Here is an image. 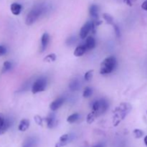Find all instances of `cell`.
Listing matches in <instances>:
<instances>
[{
    "label": "cell",
    "instance_id": "1",
    "mask_svg": "<svg viewBox=\"0 0 147 147\" xmlns=\"http://www.w3.org/2000/svg\"><path fill=\"white\" fill-rule=\"evenodd\" d=\"M45 10L46 7L43 4H37V5L34 6L26 17V24L27 25H32L33 23L35 22L40 18V16L44 14Z\"/></svg>",
    "mask_w": 147,
    "mask_h": 147
},
{
    "label": "cell",
    "instance_id": "2",
    "mask_svg": "<svg viewBox=\"0 0 147 147\" xmlns=\"http://www.w3.org/2000/svg\"><path fill=\"white\" fill-rule=\"evenodd\" d=\"M116 66V59L113 56L106 57L100 64V73L102 75H107L112 73Z\"/></svg>",
    "mask_w": 147,
    "mask_h": 147
},
{
    "label": "cell",
    "instance_id": "3",
    "mask_svg": "<svg viewBox=\"0 0 147 147\" xmlns=\"http://www.w3.org/2000/svg\"><path fill=\"white\" fill-rule=\"evenodd\" d=\"M108 108H109V103H108L107 100H106L105 99L96 100L92 104V110L97 117L104 113Z\"/></svg>",
    "mask_w": 147,
    "mask_h": 147
},
{
    "label": "cell",
    "instance_id": "4",
    "mask_svg": "<svg viewBox=\"0 0 147 147\" xmlns=\"http://www.w3.org/2000/svg\"><path fill=\"white\" fill-rule=\"evenodd\" d=\"M47 80L45 78H40L34 82L32 87V92L34 94L45 91L47 87Z\"/></svg>",
    "mask_w": 147,
    "mask_h": 147
},
{
    "label": "cell",
    "instance_id": "5",
    "mask_svg": "<svg viewBox=\"0 0 147 147\" xmlns=\"http://www.w3.org/2000/svg\"><path fill=\"white\" fill-rule=\"evenodd\" d=\"M131 109V106L129 104V103H123L119 106V107H117L116 109L115 112H116V117L119 119V122L120 120H123L126 115L130 112Z\"/></svg>",
    "mask_w": 147,
    "mask_h": 147
},
{
    "label": "cell",
    "instance_id": "6",
    "mask_svg": "<svg viewBox=\"0 0 147 147\" xmlns=\"http://www.w3.org/2000/svg\"><path fill=\"white\" fill-rule=\"evenodd\" d=\"M96 27L94 22H87L83 27H81L80 31V38L84 40L87 37L88 33L90 31L93 32V33L96 31Z\"/></svg>",
    "mask_w": 147,
    "mask_h": 147
},
{
    "label": "cell",
    "instance_id": "7",
    "mask_svg": "<svg viewBox=\"0 0 147 147\" xmlns=\"http://www.w3.org/2000/svg\"><path fill=\"white\" fill-rule=\"evenodd\" d=\"M73 135L68 134L62 135L59 139V142L56 144L55 147H63L66 146L67 144L70 143L73 140Z\"/></svg>",
    "mask_w": 147,
    "mask_h": 147
},
{
    "label": "cell",
    "instance_id": "8",
    "mask_svg": "<svg viewBox=\"0 0 147 147\" xmlns=\"http://www.w3.org/2000/svg\"><path fill=\"white\" fill-rule=\"evenodd\" d=\"M10 121L9 119H6L2 113H0V135L4 134L9 129L10 126Z\"/></svg>",
    "mask_w": 147,
    "mask_h": 147
},
{
    "label": "cell",
    "instance_id": "9",
    "mask_svg": "<svg viewBox=\"0 0 147 147\" xmlns=\"http://www.w3.org/2000/svg\"><path fill=\"white\" fill-rule=\"evenodd\" d=\"M46 123H47V126L49 129H53L55 126H56L57 125V119H56L55 115L54 113H50L48 116L45 119Z\"/></svg>",
    "mask_w": 147,
    "mask_h": 147
},
{
    "label": "cell",
    "instance_id": "10",
    "mask_svg": "<svg viewBox=\"0 0 147 147\" xmlns=\"http://www.w3.org/2000/svg\"><path fill=\"white\" fill-rule=\"evenodd\" d=\"M64 101H65V98L63 97H60L58 98L55 99V100L51 104H50V109H51L53 111H57V109H59L60 107H61L62 105L64 103Z\"/></svg>",
    "mask_w": 147,
    "mask_h": 147
},
{
    "label": "cell",
    "instance_id": "11",
    "mask_svg": "<svg viewBox=\"0 0 147 147\" xmlns=\"http://www.w3.org/2000/svg\"><path fill=\"white\" fill-rule=\"evenodd\" d=\"M49 42H50V35L48 34V33L45 32L41 37V47H40V50H41L42 53H43L46 50L49 44Z\"/></svg>",
    "mask_w": 147,
    "mask_h": 147
},
{
    "label": "cell",
    "instance_id": "12",
    "mask_svg": "<svg viewBox=\"0 0 147 147\" xmlns=\"http://www.w3.org/2000/svg\"><path fill=\"white\" fill-rule=\"evenodd\" d=\"M89 13L91 17L94 20H98L99 14V8L96 4H92L89 9Z\"/></svg>",
    "mask_w": 147,
    "mask_h": 147
},
{
    "label": "cell",
    "instance_id": "13",
    "mask_svg": "<svg viewBox=\"0 0 147 147\" xmlns=\"http://www.w3.org/2000/svg\"><path fill=\"white\" fill-rule=\"evenodd\" d=\"M37 139L35 137H29L24 141L22 147H36Z\"/></svg>",
    "mask_w": 147,
    "mask_h": 147
},
{
    "label": "cell",
    "instance_id": "14",
    "mask_svg": "<svg viewBox=\"0 0 147 147\" xmlns=\"http://www.w3.org/2000/svg\"><path fill=\"white\" fill-rule=\"evenodd\" d=\"M10 9L14 15H19L22 11V5L19 3H12L10 6Z\"/></svg>",
    "mask_w": 147,
    "mask_h": 147
},
{
    "label": "cell",
    "instance_id": "15",
    "mask_svg": "<svg viewBox=\"0 0 147 147\" xmlns=\"http://www.w3.org/2000/svg\"><path fill=\"white\" fill-rule=\"evenodd\" d=\"M30 127V121L28 119H22L18 126V130L20 131H26Z\"/></svg>",
    "mask_w": 147,
    "mask_h": 147
},
{
    "label": "cell",
    "instance_id": "16",
    "mask_svg": "<svg viewBox=\"0 0 147 147\" xmlns=\"http://www.w3.org/2000/svg\"><path fill=\"white\" fill-rule=\"evenodd\" d=\"M85 46H86L88 50H93L96 47V40L93 37H88L86 39Z\"/></svg>",
    "mask_w": 147,
    "mask_h": 147
},
{
    "label": "cell",
    "instance_id": "17",
    "mask_svg": "<svg viewBox=\"0 0 147 147\" xmlns=\"http://www.w3.org/2000/svg\"><path fill=\"white\" fill-rule=\"evenodd\" d=\"M69 88L72 91H76L80 88V83L78 79H73L69 84Z\"/></svg>",
    "mask_w": 147,
    "mask_h": 147
},
{
    "label": "cell",
    "instance_id": "18",
    "mask_svg": "<svg viewBox=\"0 0 147 147\" xmlns=\"http://www.w3.org/2000/svg\"><path fill=\"white\" fill-rule=\"evenodd\" d=\"M87 50V48H86V47L85 45L78 46L74 51V55L76 56V57H80V56H82L83 55H84Z\"/></svg>",
    "mask_w": 147,
    "mask_h": 147
},
{
    "label": "cell",
    "instance_id": "19",
    "mask_svg": "<svg viewBox=\"0 0 147 147\" xmlns=\"http://www.w3.org/2000/svg\"><path fill=\"white\" fill-rule=\"evenodd\" d=\"M80 116L78 113H73V114L70 115V116H69L68 117H67V121L70 123H75V122L77 121L80 119Z\"/></svg>",
    "mask_w": 147,
    "mask_h": 147
},
{
    "label": "cell",
    "instance_id": "20",
    "mask_svg": "<svg viewBox=\"0 0 147 147\" xmlns=\"http://www.w3.org/2000/svg\"><path fill=\"white\" fill-rule=\"evenodd\" d=\"M11 67H12V64H11V62L5 61L4 63V64H3V67L1 72H2V73H6V72L11 70Z\"/></svg>",
    "mask_w": 147,
    "mask_h": 147
},
{
    "label": "cell",
    "instance_id": "21",
    "mask_svg": "<svg viewBox=\"0 0 147 147\" xmlns=\"http://www.w3.org/2000/svg\"><path fill=\"white\" fill-rule=\"evenodd\" d=\"M57 58V56L55 53H51V54H49L46 56L44 58V61L47 62V63H50V62H54L56 60Z\"/></svg>",
    "mask_w": 147,
    "mask_h": 147
},
{
    "label": "cell",
    "instance_id": "22",
    "mask_svg": "<svg viewBox=\"0 0 147 147\" xmlns=\"http://www.w3.org/2000/svg\"><path fill=\"white\" fill-rule=\"evenodd\" d=\"M103 17L105 20L106 21V22L109 24H113V18L112 17V16H111L110 14H109L108 13H104L103 14Z\"/></svg>",
    "mask_w": 147,
    "mask_h": 147
},
{
    "label": "cell",
    "instance_id": "23",
    "mask_svg": "<svg viewBox=\"0 0 147 147\" xmlns=\"http://www.w3.org/2000/svg\"><path fill=\"white\" fill-rule=\"evenodd\" d=\"M97 117V116H96V114H95L94 113H93V111L90 112V113H89L88 115L87 116V122L88 123H89V124H91L92 123H93V121H95V119Z\"/></svg>",
    "mask_w": 147,
    "mask_h": 147
},
{
    "label": "cell",
    "instance_id": "24",
    "mask_svg": "<svg viewBox=\"0 0 147 147\" xmlns=\"http://www.w3.org/2000/svg\"><path fill=\"white\" fill-rule=\"evenodd\" d=\"M92 93H93V90H92V88H90L89 87H86V88L84 89L83 96L84 98H88L91 96Z\"/></svg>",
    "mask_w": 147,
    "mask_h": 147
},
{
    "label": "cell",
    "instance_id": "25",
    "mask_svg": "<svg viewBox=\"0 0 147 147\" xmlns=\"http://www.w3.org/2000/svg\"><path fill=\"white\" fill-rule=\"evenodd\" d=\"M133 133L136 139H140L144 135V132L141 129H134Z\"/></svg>",
    "mask_w": 147,
    "mask_h": 147
},
{
    "label": "cell",
    "instance_id": "26",
    "mask_svg": "<svg viewBox=\"0 0 147 147\" xmlns=\"http://www.w3.org/2000/svg\"><path fill=\"white\" fill-rule=\"evenodd\" d=\"M93 70H88V72H86V74L84 76V79L86 80V81H89V80H91L92 77H93Z\"/></svg>",
    "mask_w": 147,
    "mask_h": 147
},
{
    "label": "cell",
    "instance_id": "27",
    "mask_svg": "<svg viewBox=\"0 0 147 147\" xmlns=\"http://www.w3.org/2000/svg\"><path fill=\"white\" fill-rule=\"evenodd\" d=\"M34 121H35L36 123H37V125H39V126H42L43 119H42V118L41 117V116L37 115V116H34Z\"/></svg>",
    "mask_w": 147,
    "mask_h": 147
},
{
    "label": "cell",
    "instance_id": "28",
    "mask_svg": "<svg viewBox=\"0 0 147 147\" xmlns=\"http://www.w3.org/2000/svg\"><path fill=\"white\" fill-rule=\"evenodd\" d=\"M76 42V37H74V36H72V37L67 38V41H66V44H67V45H72L74 44Z\"/></svg>",
    "mask_w": 147,
    "mask_h": 147
},
{
    "label": "cell",
    "instance_id": "29",
    "mask_svg": "<svg viewBox=\"0 0 147 147\" xmlns=\"http://www.w3.org/2000/svg\"><path fill=\"white\" fill-rule=\"evenodd\" d=\"M113 29H114V31H115V33H116V35L117 37H121V30H120V28L119 27V26L116 25V24H113Z\"/></svg>",
    "mask_w": 147,
    "mask_h": 147
},
{
    "label": "cell",
    "instance_id": "30",
    "mask_svg": "<svg viewBox=\"0 0 147 147\" xmlns=\"http://www.w3.org/2000/svg\"><path fill=\"white\" fill-rule=\"evenodd\" d=\"M7 53V49L4 46L0 45V56L4 55V54H6Z\"/></svg>",
    "mask_w": 147,
    "mask_h": 147
},
{
    "label": "cell",
    "instance_id": "31",
    "mask_svg": "<svg viewBox=\"0 0 147 147\" xmlns=\"http://www.w3.org/2000/svg\"><path fill=\"white\" fill-rule=\"evenodd\" d=\"M142 8L144 10H146V11H147V0L144 1L143 4H142Z\"/></svg>",
    "mask_w": 147,
    "mask_h": 147
},
{
    "label": "cell",
    "instance_id": "32",
    "mask_svg": "<svg viewBox=\"0 0 147 147\" xmlns=\"http://www.w3.org/2000/svg\"><path fill=\"white\" fill-rule=\"evenodd\" d=\"M124 1V2L126 3V4H128L129 6H132V4H133V1L134 0H123Z\"/></svg>",
    "mask_w": 147,
    "mask_h": 147
},
{
    "label": "cell",
    "instance_id": "33",
    "mask_svg": "<svg viewBox=\"0 0 147 147\" xmlns=\"http://www.w3.org/2000/svg\"><path fill=\"white\" fill-rule=\"evenodd\" d=\"M93 147H104V145H103V144H98L96 145V146H94Z\"/></svg>",
    "mask_w": 147,
    "mask_h": 147
},
{
    "label": "cell",
    "instance_id": "34",
    "mask_svg": "<svg viewBox=\"0 0 147 147\" xmlns=\"http://www.w3.org/2000/svg\"><path fill=\"white\" fill-rule=\"evenodd\" d=\"M144 144H145V145L147 146V136L144 138Z\"/></svg>",
    "mask_w": 147,
    "mask_h": 147
}]
</instances>
